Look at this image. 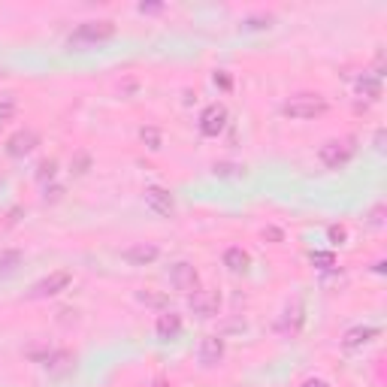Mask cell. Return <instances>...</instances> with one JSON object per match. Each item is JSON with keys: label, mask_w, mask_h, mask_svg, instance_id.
Returning a JSON list of instances; mask_svg holds the SVG:
<instances>
[{"label": "cell", "mask_w": 387, "mask_h": 387, "mask_svg": "<svg viewBox=\"0 0 387 387\" xmlns=\"http://www.w3.org/2000/svg\"><path fill=\"white\" fill-rule=\"evenodd\" d=\"M112 36H115V25H112V21H82V25L67 36V45L82 52V49H94V45H100V43H109Z\"/></svg>", "instance_id": "obj_1"}, {"label": "cell", "mask_w": 387, "mask_h": 387, "mask_svg": "<svg viewBox=\"0 0 387 387\" xmlns=\"http://www.w3.org/2000/svg\"><path fill=\"white\" fill-rule=\"evenodd\" d=\"M330 103L324 94H294L291 100H285L282 112L294 121H309V118H321L327 115Z\"/></svg>", "instance_id": "obj_2"}, {"label": "cell", "mask_w": 387, "mask_h": 387, "mask_svg": "<svg viewBox=\"0 0 387 387\" xmlns=\"http://www.w3.org/2000/svg\"><path fill=\"white\" fill-rule=\"evenodd\" d=\"M354 151H357V140L354 136H339V140H327L318 148V161L327 166V170H342L354 157Z\"/></svg>", "instance_id": "obj_3"}, {"label": "cell", "mask_w": 387, "mask_h": 387, "mask_svg": "<svg viewBox=\"0 0 387 387\" xmlns=\"http://www.w3.org/2000/svg\"><path fill=\"white\" fill-rule=\"evenodd\" d=\"M73 282V272L70 269H55V272H49L45 278H40L34 287H30V294L27 297L30 300H49V297H58L60 291H67Z\"/></svg>", "instance_id": "obj_4"}, {"label": "cell", "mask_w": 387, "mask_h": 387, "mask_svg": "<svg viewBox=\"0 0 387 387\" xmlns=\"http://www.w3.org/2000/svg\"><path fill=\"white\" fill-rule=\"evenodd\" d=\"M170 285L176 287L181 294H194L197 287H200V272L194 269V263L188 261H179L170 267Z\"/></svg>", "instance_id": "obj_5"}, {"label": "cell", "mask_w": 387, "mask_h": 387, "mask_svg": "<svg viewBox=\"0 0 387 387\" xmlns=\"http://www.w3.org/2000/svg\"><path fill=\"white\" fill-rule=\"evenodd\" d=\"M227 127V106L224 103H209L200 112V133L203 136H221Z\"/></svg>", "instance_id": "obj_6"}, {"label": "cell", "mask_w": 387, "mask_h": 387, "mask_svg": "<svg viewBox=\"0 0 387 387\" xmlns=\"http://www.w3.org/2000/svg\"><path fill=\"white\" fill-rule=\"evenodd\" d=\"M188 302H191L194 315L200 318H215L218 309H221V294L218 291H203V287H197L194 294H188Z\"/></svg>", "instance_id": "obj_7"}, {"label": "cell", "mask_w": 387, "mask_h": 387, "mask_svg": "<svg viewBox=\"0 0 387 387\" xmlns=\"http://www.w3.org/2000/svg\"><path fill=\"white\" fill-rule=\"evenodd\" d=\"M142 197H146V206L155 212V215L170 218L173 212H176V200H173V194L166 191V188H161V185H148Z\"/></svg>", "instance_id": "obj_8"}, {"label": "cell", "mask_w": 387, "mask_h": 387, "mask_svg": "<svg viewBox=\"0 0 387 387\" xmlns=\"http://www.w3.org/2000/svg\"><path fill=\"white\" fill-rule=\"evenodd\" d=\"M36 146H40V136L30 131V127H25V131H15L10 140H6V155L10 157H25Z\"/></svg>", "instance_id": "obj_9"}, {"label": "cell", "mask_w": 387, "mask_h": 387, "mask_svg": "<svg viewBox=\"0 0 387 387\" xmlns=\"http://www.w3.org/2000/svg\"><path fill=\"white\" fill-rule=\"evenodd\" d=\"M121 257H124L131 267H148V263H155L157 257H161V248H157L155 242H136V245H131Z\"/></svg>", "instance_id": "obj_10"}, {"label": "cell", "mask_w": 387, "mask_h": 387, "mask_svg": "<svg viewBox=\"0 0 387 387\" xmlns=\"http://www.w3.org/2000/svg\"><path fill=\"white\" fill-rule=\"evenodd\" d=\"M197 357H200V366H218V363L224 360V339L221 336H206L197 348Z\"/></svg>", "instance_id": "obj_11"}, {"label": "cell", "mask_w": 387, "mask_h": 387, "mask_svg": "<svg viewBox=\"0 0 387 387\" xmlns=\"http://www.w3.org/2000/svg\"><path fill=\"white\" fill-rule=\"evenodd\" d=\"M181 315L176 312H164L161 318H157V324H155V333H157V339L161 342H176V339L181 336Z\"/></svg>", "instance_id": "obj_12"}, {"label": "cell", "mask_w": 387, "mask_h": 387, "mask_svg": "<svg viewBox=\"0 0 387 387\" xmlns=\"http://www.w3.org/2000/svg\"><path fill=\"white\" fill-rule=\"evenodd\" d=\"M375 336H378V327H369V324L363 327V324H360V327H351L342 336V348H345V351H354V348H363L366 342H373Z\"/></svg>", "instance_id": "obj_13"}, {"label": "cell", "mask_w": 387, "mask_h": 387, "mask_svg": "<svg viewBox=\"0 0 387 387\" xmlns=\"http://www.w3.org/2000/svg\"><path fill=\"white\" fill-rule=\"evenodd\" d=\"M224 267L230 269V272H248V267H252V254L245 252V248H239V245H230V248H224Z\"/></svg>", "instance_id": "obj_14"}, {"label": "cell", "mask_w": 387, "mask_h": 387, "mask_svg": "<svg viewBox=\"0 0 387 387\" xmlns=\"http://www.w3.org/2000/svg\"><path fill=\"white\" fill-rule=\"evenodd\" d=\"M354 88H357V94H360V97L378 100V97H382V73H363Z\"/></svg>", "instance_id": "obj_15"}, {"label": "cell", "mask_w": 387, "mask_h": 387, "mask_svg": "<svg viewBox=\"0 0 387 387\" xmlns=\"http://www.w3.org/2000/svg\"><path fill=\"white\" fill-rule=\"evenodd\" d=\"M21 263H25V254H21L19 248H3V252H0V278L15 276Z\"/></svg>", "instance_id": "obj_16"}, {"label": "cell", "mask_w": 387, "mask_h": 387, "mask_svg": "<svg viewBox=\"0 0 387 387\" xmlns=\"http://www.w3.org/2000/svg\"><path fill=\"white\" fill-rule=\"evenodd\" d=\"M300 324H302V306H300V302H294V306L285 312V318H282V330H285V333H287V330L297 333Z\"/></svg>", "instance_id": "obj_17"}, {"label": "cell", "mask_w": 387, "mask_h": 387, "mask_svg": "<svg viewBox=\"0 0 387 387\" xmlns=\"http://www.w3.org/2000/svg\"><path fill=\"white\" fill-rule=\"evenodd\" d=\"M15 109H19V100H15V94H3V97H0V124L12 121Z\"/></svg>", "instance_id": "obj_18"}, {"label": "cell", "mask_w": 387, "mask_h": 387, "mask_svg": "<svg viewBox=\"0 0 387 387\" xmlns=\"http://www.w3.org/2000/svg\"><path fill=\"white\" fill-rule=\"evenodd\" d=\"M309 261H312L318 269H333L336 267V254L333 252H312L309 254Z\"/></svg>", "instance_id": "obj_19"}, {"label": "cell", "mask_w": 387, "mask_h": 387, "mask_svg": "<svg viewBox=\"0 0 387 387\" xmlns=\"http://www.w3.org/2000/svg\"><path fill=\"white\" fill-rule=\"evenodd\" d=\"M140 140L146 142L151 151H157V148H161V140H164V136H161V131H157V127H142V131H140Z\"/></svg>", "instance_id": "obj_20"}, {"label": "cell", "mask_w": 387, "mask_h": 387, "mask_svg": "<svg viewBox=\"0 0 387 387\" xmlns=\"http://www.w3.org/2000/svg\"><path fill=\"white\" fill-rule=\"evenodd\" d=\"M73 173H76V176H85V173H88V166H91V155H88V151H76V157H73Z\"/></svg>", "instance_id": "obj_21"}, {"label": "cell", "mask_w": 387, "mask_h": 387, "mask_svg": "<svg viewBox=\"0 0 387 387\" xmlns=\"http://www.w3.org/2000/svg\"><path fill=\"white\" fill-rule=\"evenodd\" d=\"M269 15H254V19H245V25H242V27H245V30H263V27H269Z\"/></svg>", "instance_id": "obj_22"}, {"label": "cell", "mask_w": 387, "mask_h": 387, "mask_svg": "<svg viewBox=\"0 0 387 387\" xmlns=\"http://www.w3.org/2000/svg\"><path fill=\"white\" fill-rule=\"evenodd\" d=\"M55 170H58V161H52V157H49V161L40 164V173H36V176H40V179H55Z\"/></svg>", "instance_id": "obj_23"}, {"label": "cell", "mask_w": 387, "mask_h": 387, "mask_svg": "<svg viewBox=\"0 0 387 387\" xmlns=\"http://www.w3.org/2000/svg\"><path fill=\"white\" fill-rule=\"evenodd\" d=\"M140 300H142V302H148V306H164V297H155V294H148V291H146V294H140Z\"/></svg>", "instance_id": "obj_24"}, {"label": "cell", "mask_w": 387, "mask_h": 387, "mask_svg": "<svg viewBox=\"0 0 387 387\" xmlns=\"http://www.w3.org/2000/svg\"><path fill=\"white\" fill-rule=\"evenodd\" d=\"M382 215H384V206H375L373 215H369V224H373V227H382Z\"/></svg>", "instance_id": "obj_25"}, {"label": "cell", "mask_w": 387, "mask_h": 387, "mask_svg": "<svg viewBox=\"0 0 387 387\" xmlns=\"http://www.w3.org/2000/svg\"><path fill=\"white\" fill-rule=\"evenodd\" d=\"M327 233H330L333 242H345V227H330Z\"/></svg>", "instance_id": "obj_26"}, {"label": "cell", "mask_w": 387, "mask_h": 387, "mask_svg": "<svg viewBox=\"0 0 387 387\" xmlns=\"http://www.w3.org/2000/svg\"><path fill=\"white\" fill-rule=\"evenodd\" d=\"M215 85H221V88H230L233 82H230V76H227V73H215Z\"/></svg>", "instance_id": "obj_27"}, {"label": "cell", "mask_w": 387, "mask_h": 387, "mask_svg": "<svg viewBox=\"0 0 387 387\" xmlns=\"http://www.w3.org/2000/svg\"><path fill=\"white\" fill-rule=\"evenodd\" d=\"M302 387H330L324 378H309V382H302Z\"/></svg>", "instance_id": "obj_28"}, {"label": "cell", "mask_w": 387, "mask_h": 387, "mask_svg": "<svg viewBox=\"0 0 387 387\" xmlns=\"http://www.w3.org/2000/svg\"><path fill=\"white\" fill-rule=\"evenodd\" d=\"M140 12H161L157 3H140Z\"/></svg>", "instance_id": "obj_29"}, {"label": "cell", "mask_w": 387, "mask_h": 387, "mask_svg": "<svg viewBox=\"0 0 387 387\" xmlns=\"http://www.w3.org/2000/svg\"><path fill=\"white\" fill-rule=\"evenodd\" d=\"M375 151H384V131L375 133Z\"/></svg>", "instance_id": "obj_30"}, {"label": "cell", "mask_w": 387, "mask_h": 387, "mask_svg": "<svg viewBox=\"0 0 387 387\" xmlns=\"http://www.w3.org/2000/svg\"><path fill=\"white\" fill-rule=\"evenodd\" d=\"M0 185H3V179H0Z\"/></svg>", "instance_id": "obj_31"}]
</instances>
